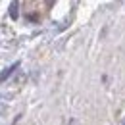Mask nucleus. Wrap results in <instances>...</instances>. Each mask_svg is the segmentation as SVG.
I'll return each instance as SVG.
<instances>
[{
  "instance_id": "2",
  "label": "nucleus",
  "mask_w": 125,
  "mask_h": 125,
  "mask_svg": "<svg viewBox=\"0 0 125 125\" xmlns=\"http://www.w3.org/2000/svg\"><path fill=\"white\" fill-rule=\"evenodd\" d=\"M10 17L12 19H17V0H14L10 4Z\"/></svg>"
},
{
  "instance_id": "1",
  "label": "nucleus",
  "mask_w": 125,
  "mask_h": 125,
  "mask_svg": "<svg viewBox=\"0 0 125 125\" xmlns=\"http://www.w3.org/2000/svg\"><path fill=\"white\" fill-rule=\"evenodd\" d=\"M17 67H19V62H14L12 65H10V67H6V69H4L2 73H0V81H4V79H8V77H10V75H12V73H14V71L17 69Z\"/></svg>"
},
{
  "instance_id": "4",
  "label": "nucleus",
  "mask_w": 125,
  "mask_h": 125,
  "mask_svg": "<svg viewBox=\"0 0 125 125\" xmlns=\"http://www.w3.org/2000/svg\"><path fill=\"white\" fill-rule=\"evenodd\" d=\"M48 2H50V0H48Z\"/></svg>"
},
{
  "instance_id": "3",
  "label": "nucleus",
  "mask_w": 125,
  "mask_h": 125,
  "mask_svg": "<svg viewBox=\"0 0 125 125\" xmlns=\"http://www.w3.org/2000/svg\"><path fill=\"white\" fill-rule=\"evenodd\" d=\"M123 125H125V121H123Z\"/></svg>"
}]
</instances>
